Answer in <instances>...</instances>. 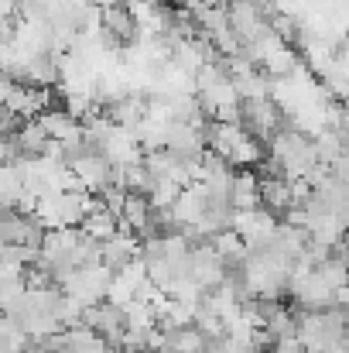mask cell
I'll list each match as a JSON object with an SVG mask.
<instances>
[{
    "instance_id": "obj_1",
    "label": "cell",
    "mask_w": 349,
    "mask_h": 353,
    "mask_svg": "<svg viewBox=\"0 0 349 353\" xmlns=\"http://www.w3.org/2000/svg\"><path fill=\"white\" fill-rule=\"evenodd\" d=\"M103 24H107V34H116L120 45H134L137 41L140 24H137V17L127 7H107L103 10Z\"/></svg>"
}]
</instances>
